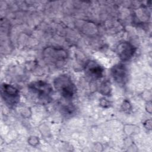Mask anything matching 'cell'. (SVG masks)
Segmentation results:
<instances>
[{"label":"cell","mask_w":152,"mask_h":152,"mask_svg":"<svg viewBox=\"0 0 152 152\" xmlns=\"http://www.w3.org/2000/svg\"><path fill=\"white\" fill-rule=\"evenodd\" d=\"M28 89L30 94L39 103H48L52 99L53 88L45 81L39 80L31 83L28 86Z\"/></svg>","instance_id":"obj_1"},{"label":"cell","mask_w":152,"mask_h":152,"mask_svg":"<svg viewBox=\"0 0 152 152\" xmlns=\"http://www.w3.org/2000/svg\"><path fill=\"white\" fill-rule=\"evenodd\" d=\"M43 58L48 64L56 67L62 66L68 58L67 52L62 48L48 46L43 50Z\"/></svg>","instance_id":"obj_2"},{"label":"cell","mask_w":152,"mask_h":152,"mask_svg":"<svg viewBox=\"0 0 152 152\" xmlns=\"http://www.w3.org/2000/svg\"><path fill=\"white\" fill-rule=\"evenodd\" d=\"M55 89L66 99H72L77 92V88L71 78L66 74L57 77L53 81Z\"/></svg>","instance_id":"obj_3"},{"label":"cell","mask_w":152,"mask_h":152,"mask_svg":"<svg viewBox=\"0 0 152 152\" xmlns=\"http://www.w3.org/2000/svg\"><path fill=\"white\" fill-rule=\"evenodd\" d=\"M100 105L104 107H107L109 106L110 102L107 99L104 98H102L101 99V100H100Z\"/></svg>","instance_id":"obj_10"},{"label":"cell","mask_w":152,"mask_h":152,"mask_svg":"<svg viewBox=\"0 0 152 152\" xmlns=\"http://www.w3.org/2000/svg\"><path fill=\"white\" fill-rule=\"evenodd\" d=\"M28 141L29 144H31V145H36L39 143L38 139L37 138V137H30Z\"/></svg>","instance_id":"obj_9"},{"label":"cell","mask_w":152,"mask_h":152,"mask_svg":"<svg viewBox=\"0 0 152 152\" xmlns=\"http://www.w3.org/2000/svg\"><path fill=\"white\" fill-rule=\"evenodd\" d=\"M85 73L87 76L91 79H99L103 77L104 69L97 62L89 60L88 61L84 67Z\"/></svg>","instance_id":"obj_7"},{"label":"cell","mask_w":152,"mask_h":152,"mask_svg":"<svg viewBox=\"0 0 152 152\" xmlns=\"http://www.w3.org/2000/svg\"><path fill=\"white\" fill-rule=\"evenodd\" d=\"M110 74L113 80L118 84H124L128 81V69L126 66L122 64H118L112 66Z\"/></svg>","instance_id":"obj_6"},{"label":"cell","mask_w":152,"mask_h":152,"mask_svg":"<svg viewBox=\"0 0 152 152\" xmlns=\"http://www.w3.org/2000/svg\"><path fill=\"white\" fill-rule=\"evenodd\" d=\"M110 91H111L110 86L108 81H105L102 83L100 87V91L102 94L104 95L109 96L110 94Z\"/></svg>","instance_id":"obj_8"},{"label":"cell","mask_w":152,"mask_h":152,"mask_svg":"<svg viewBox=\"0 0 152 152\" xmlns=\"http://www.w3.org/2000/svg\"><path fill=\"white\" fill-rule=\"evenodd\" d=\"M116 52L122 61H127L134 56L136 48L129 42H123L117 46Z\"/></svg>","instance_id":"obj_5"},{"label":"cell","mask_w":152,"mask_h":152,"mask_svg":"<svg viewBox=\"0 0 152 152\" xmlns=\"http://www.w3.org/2000/svg\"><path fill=\"white\" fill-rule=\"evenodd\" d=\"M1 96L5 103L10 107L15 106L20 100V93L15 87L6 83L1 86Z\"/></svg>","instance_id":"obj_4"}]
</instances>
